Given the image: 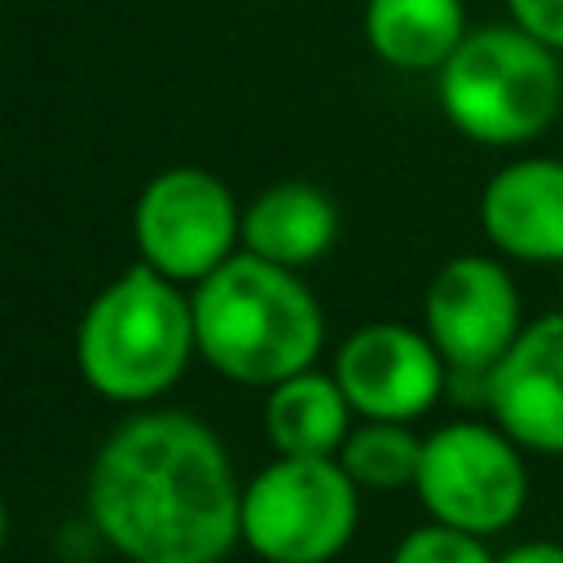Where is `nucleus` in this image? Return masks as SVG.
Here are the masks:
<instances>
[{
    "label": "nucleus",
    "mask_w": 563,
    "mask_h": 563,
    "mask_svg": "<svg viewBox=\"0 0 563 563\" xmlns=\"http://www.w3.org/2000/svg\"><path fill=\"white\" fill-rule=\"evenodd\" d=\"M88 519L128 563H220L242 545V484L220 435L180 409L119 422L88 466Z\"/></svg>",
    "instance_id": "f257e3e1"
},
{
    "label": "nucleus",
    "mask_w": 563,
    "mask_h": 563,
    "mask_svg": "<svg viewBox=\"0 0 563 563\" xmlns=\"http://www.w3.org/2000/svg\"><path fill=\"white\" fill-rule=\"evenodd\" d=\"M189 303L198 356L242 387H277L282 378L312 369L325 343L317 295L295 268L268 264L251 251H238L202 277Z\"/></svg>",
    "instance_id": "f03ea898"
},
{
    "label": "nucleus",
    "mask_w": 563,
    "mask_h": 563,
    "mask_svg": "<svg viewBox=\"0 0 563 563\" xmlns=\"http://www.w3.org/2000/svg\"><path fill=\"white\" fill-rule=\"evenodd\" d=\"M194 343V303L163 273L132 264L106 282L79 317L75 361L84 383L119 405L158 400L185 374Z\"/></svg>",
    "instance_id": "7ed1b4c3"
},
{
    "label": "nucleus",
    "mask_w": 563,
    "mask_h": 563,
    "mask_svg": "<svg viewBox=\"0 0 563 563\" xmlns=\"http://www.w3.org/2000/svg\"><path fill=\"white\" fill-rule=\"evenodd\" d=\"M435 101L444 119L475 145H528L563 106L559 53L515 22L475 26L435 70Z\"/></svg>",
    "instance_id": "20e7f679"
},
{
    "label": "nucleus",
    "mask_w": 563,
    "mask_h": 563,
    "mask_svg": "<svg viewBox=\"0 0 563 563\" xmlns=\"http://www.w3.org/2000/svg\"><path fill=\"white\" fill-rule=\"evenodd\" d=\"M356 519L361 488L339 457H273L242 488V545L264 563H330Z\"/></svg>",
    "instance_id": "39448f33"
},
{
    "label": "nucleus",
    "mask_w": 563,
    "mask_h": 563,
    "mask_svg": "<svg viewBox=\"0 0 563 563\" xmlns=\"http://www.w3.org/2000/svg\"><path fill=\"white\" fill-rule=\"evenodd\" d=\"M413 493L435 523L493 537L510 528L528 501L523 449L497 422H444L422 435Z\"/></svg>",
    "instance_id": "423d86ee"
},
{
    "label": "nucleus",
    "mask_w": 563,
    "mask_h": 563,
    "mask_svg": "<svg viewBox=\"0 0 563 563\" xmlns=\"http://www.w3.org/2000/svg\"><path fill=\"white\" fill-rule=\"evenodd\" d=\"M132 238L141 264L167 282H202L242 246V207L229 185L207 167H167L158 172L136 207Z\"/></svg>",
    "instance_id": "0eeeda50"
},
{
    "label": "nucleus",
    "mask_w": 563,
    "mask_h": 563,
    "mask_svg": "<svg viewBox=\"0 0 563 563\" xmlns=\"http://www.w3.org/2000/svg\"><path fill=\"white\" fill-rule=\"evenodd\" d=\"M523 325L519 286L501 255H453L422 290V330L449 369L488 374Z\"/></svg>",
    "instance_id": "6e6552de"
},
{
    "label": "nucleus",
    "mask_w": 563,
    "mask_h": 563,
    "mask_svg": "<svg viewBox=\"0 0 563 563\" xmlns=\"http://www.w3.org/2000/svg\"><path fill=\"white\" fill-rule=\"evenodd\" d=\"M330 374L352 413L369 422H413L449 387V365L427 330L400 321H369L352 330L339 343Z\"/></svg>",
    "instance_id": "1a4fd4ad"
},
{
    "label": "nucleus",
    "mask_w": 563,
    "mask_h": 563,
    "mask_svg": "<svg viewBox=\"0 0 563 563\" xmlns=\"http://www.w3.org/2000/svg\"><path fill=\"white\" fill-rule=\"evenodd\" d=\"M488 413L523 453L563 457V312L528 321L488 369Z\"/></svg>",
    "instance_id": "9d476101"
},
{
    "label": "nucleus",
    "mask_w": 563,
    "mask_h": 563,
    "mask_svg": "<svg viewBox=\"0 0 563 563\" xmlns=\"http://www.w3.org/2000/svg\"><path fill=\"white\" fill-rule=\"evenodd\" d=\"M479 229L501 260L563 264V158L523 154L479 189Z\"/></svg>",
    "instance_id": "9b49d317"
},
{
    "label": "nucleus",
    "mask_w": 563,
    "mask_h": 563,
    "mask_svg": "<svg viewBox=\"0 0 563 563\" xmlns=\"http://www.w3.org/2000/svg\"><path fill=\"white\" fill-rule=\"evenodd\" d=\"M334 238H339V207L325 189L308 180L268 185L242 211V251L282 268L317 264L334 246Z\"/></svg>",
    "instance_id": "f8f14e48"
},
{
    "label": "nucleus",
    "mask_w": 563,
    "mask_h": 563,
    "mask_svg": "<svg viewBox=\"0 0 563 563\" xmlns=\"http://www.w3.org/2000/svg\"><path fill=\"white\" fill-rule=\"evenodd\" d=\"M352 431V405L334 374H290L264 396V435L277 457H334Z\"/></svg>",
    "instance_id": "ddd939ff"
},
{
    "label": "nucleus",
    "mask_w": 563,
    "mask_h": 563,
    "mask_svg": "<svg viewBox=\"0 0 563 563\" xmlns=\"http://www.w3.org/2000/svg\"><path fill=\"white\" fill-rule=\"evenodd\" d=\"M466 31L462 0H365V44L391 70H440Z\"/></svg>",
    "instance_id": "4468645a"
},
{
    "label": "nucleus",
    "mask_w": 563,
    "mask_h": 563,
    "mask_svg": "<svg viewBox=\"0 0 563 563\" xmlns=\"http://www.w3.org/2000/svg\"><path fill=\"white\" fill-rule=\"evenodd\" d=\"M339 466L352 475L356 488L391 493V488H413L418 462H422V440L409 431V422H361L347 431L343 449L334 453Z\"/></svg>",
    "instance_id": "2eb2a0df"
},
{
    "label": "nucleus",
    "mask_w": 563,
    "mask_h": 563,
    "mask_svg": "<svg viewBox=\"0 0 563 563\" xmlns=\"http://www.w3.org/2000/svg\"><path fill=\"white\" fill-rule=\"evenodd\" d=\"M391 563H497V554L484 545V537L431 519L400 537Z\"/></svg>",
    "instance_id": "dca6fc26"
},
{
    "label": "nucleus",
    "mask_w": 563,
    "mask_h": 563,
    "mask_svg": "<svg viewBox=\"0 0 563 563\" xmlns=\"http://www.w3.org/2000/svg\"><path fill=\"white\" fill-rule=\"evenodd\" d=\"M510 22L541 40L545 48L563 53V0H506Z\"/></svg>",
    "instance_id": "f3484780"
},
{
    "label": "nucleus",
    "mask_w": 563,
    "mask_h": 563,
    "mask_svg": "<svg viewBox=\"0 0 563 563\" xmlns=\"http://www.w3.org/2000/svg\"><path fill=\"white\" fill-rule=\"evenodd\" d=\"M497 563H563V545L559 541H519L506 554H497Z\"/></svg>",
    "instance_id": "a211bd4d"
},
{
    "label": "nucleus",
    "mask_w": 563,
    "mask_h": 563,
    "mask_svg": "<svg viewBox=\"0 0 563 563\" xmlns=\"http://www.w3.org/2000/svg\"><path fill=\"white\" fill-rule=\"evenodd\" d=\"M4 537H9V515H4V501H0V554H4Z\"/></svg>",
    "instance_id": "6ab92c4d"
},
{
    "label": "nucleus",
    "mask_w": 563,
    "mask_h": 563,
    "mask_svg": "<svg viewBox=\"0 0 563 563\" xmlns=\"http://www.w3.org/2000/svg\"><path fill=\"white\" fill-rule=\"evenodd\" d=\"M559 282H563V264H559Z\"/></svg>",
    "instance_id": "aec40b11"
}]
</instances>
